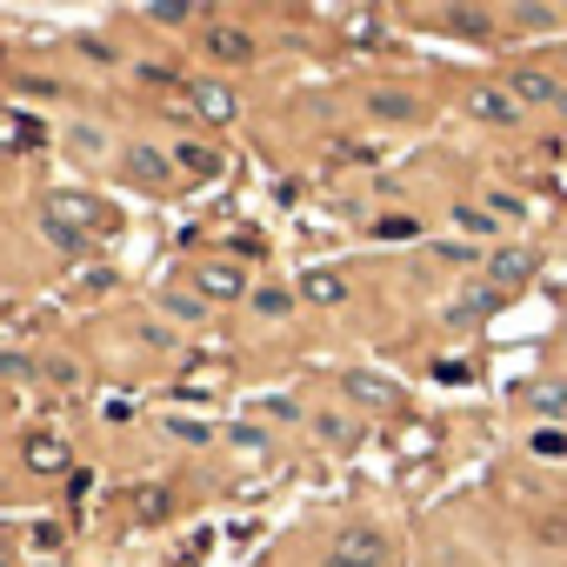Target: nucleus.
<instances>
[{
	"mask_svg": "<svg viewBox=\"0 0 567 567\" xmlns=\"http://www.w3.org/2000/svg\"><path fill=\"white\" fill-rule=\"evenodd\" d=\"M328 560H334V567H381V560H388V540H381V527H348Z\"/></svg>",
	"mask_w": 567,
	"mask_h": 567,
	"instance_id": "nucleus-1",
	"label": "nucleus"
},
{
	"mask_svg": "<svg viewBox=\"0 0 567 567\" xmlns=\"http://www.w3.org/2000/svg\"><path fill=\"white\" fill-rule=\"evenodd\" d=\"M507 94H514L520 107H554V114H567V87H554V74H540V68H520V74L507 81Z\"/></svg>",
	"mask_w": 567,
	"mask_h": 567,
	"instance_id": "nucleus-2",
	"label": "nucleus"
},
{
	"mask_svg": "<svg viewBox=\"0 0 567 567\" xmlns=\"http://www.w3.org/2000/svg\"><path fill=\"white\" fill-rule=\"evenodd\" d=\"M194 295L200 301H240L247 295V274L227 267V260H207V267H194Z\"/></svg>",
	"mask_w": 567,
	"mask_h": 567,
	"instance_id": "nucleus-3",
	"label": "nucleus"
},
{
	"mask_svg": "<svg viewBox=\"0 0 567 567\" xmlns=\"http://www.w3.org/2000/svg\"><path fill=\"white\" fill-rule=\"evenodd\" d=\"M41 220H54V227H94V220H107L101 214V200L94 194H48V207H41Z\"/></svg>",
	"mask_w": 567,
	"mask_h": 567,
	"instance_id": "nucleus-4",
	"label": "nucleus"
},
{
	"mask_svg": "<svg viewBox=\"0 0 567 567\" xmlns=\"http://www.w3.org/2000/svg\"><path fill=\"white\" fill-rule=\"evenodd\" d=\"M527 274H534V247H494L487 254V288L507 295V288H520Z\"/></svg>",
	"mask_w": 567,
	"mask_h": 567,
	"instance_id": "nucleus-5",
	"label": "nucleus"
},
{
	"mask_svg": "<svg viewBox=\"0 0 567 567\" xmlns=\"http://www.w3.org/2000/svg\"><path fill=\"white\" fill-rule=\"evenodd\" d=\"M21 454H28V467H34L41 481H61V474L74 467V454H68L54 434H28V447H21Z\"/></svg>",
	"mask_w": 567,
	"mask_h": 567,
	"instance_id": "nucleus-6",
	"label": "nucleus"
},
{
	"mask_svg": "<svg viewBox=\"0 0 567 567\" xmlns=\"http://www.w3.org/2000/svg\"><path fill=\"white\" fill-rule=\"evenodd\" d=\"M348 401H361V408H401V388L388 381V374H348Z\"/></svg>",
	"mask_w": 567,
	"mask_h": 567,
	"instance_id": "nucleus-7",
	"label": "nucleus"
},
{
	"mask_svg": "<svg viewBox=\"0 0 567 567\" xmlns=\"http://www.w3.org/2000/svg\"><path fill=\"white\" fill-rule=\"evenodd\" d=\"M200 41H207V54H214V61H227V68H240V61H254V41H247L240 28H227V21H220V28H207Z\"/></svg>",
	"mask_w": 567,
	"mask_h": 567,
	"instance_id": "nucleus-8",
	"label": "nucleus"
},
{
	"mask_svg": "<svg viewBox=\"0 0 567 567\" xmlns=\"http://www.w3.org/2000/svg\"><path fill=\"white\" fill-rule=\"evenodd\" d=\"M301 301H315V308H341V301H348V280L328 274V267H315V274L301 280Z\"/></svg>",
	"mask_w": 567,
	"mask_h": 567,
	"instance_id": "nucleus-9",
	"label": "nucleus"
},
{
	"mask_svg": "<svg viewBox=\"0 0 567 567\" xmlns=\"http://www.w3.org/2000/svg\"><path fill=\"white\" fill-rule=\"evenodd\" d=\"M194 114H200V121H234V114H240V101H234V87L200 81V87H194Z\"/></svg>",
	"mask_w": 567,
	"mask_h": 567,
	"instance_id": "nucleus-10",
	"label": "nucleus"
},
{
	"mask_svg": "<svg viewBox=\"0 0 567 567\" xmlns=\"http://www.w3.org/2000/svg\"><path fill=\"white\" fill-rule=\"evenodd\" d=\"M474 114L494 121V127H507V121H520V101H514L507 87H481V94H474Z\"/></svg>",
	"mask_w": 567,
	"mask_h": 567,
	"instance_id": "nucleus-11",
	"label": "nucleus"
},
{
	"mask_svg": "<svg viewBox=\"0 0 567 567\" xmlns=\"http://www.w3.org/2000/svg\"><path fill=\"white\" fill-rule=\"evenodd\" d=\"M441 21H447L461 41H487V34H494V14H487V8H447Z\"/></svg>",
	"mask_w": 567,
	"mask_h": 567,
	"instance_id": "nucleus-12",
	"label": "nucleus"
},
{
	"mask_svg": "<svg viewBox=\"0 0 567 567\" xmlns=\"http://www.w3.org/2000/svg\"><path fill=\"white\" fill-rule=\"evenodd\" d=\"M174 167H181V174H200V181H207V174L220 167V154H214V147H200V141H181V147H174Z\"/></svg>",
	"mask_w": 567,
	"mask_h": 567,
	"instance_id": "nucleus-13",
	"label": "nucleus"
},
{
	"mask_svg": "<svg viewBox=\"0 0 567 567\" xmlns=\"http://www.w3.org/2000/svg\"><path fill=\"white\" fill-rule=\"evenodd\" d=\"M127 174H134V181H167V154L134 147V154H127Z\"/></svg>",
	"mask_w": 567,
	"mask_h": 567,
	"instance_id": "nucleus-14",
	"label": "nucleus"
},
{
	"mask_svg": "<svg viewBox=\"0 0 567 567\" xmlns=\"http://www.w3.org/2000/svg\"><path fill=\"white\" fill-rule=\"evenodd\" d=\"M134 514H141V520H167V487H161V481L134 487Z\"/></svg>",
	"mask_w": 567,
	"mask_h": 567,
	"instance_id": "nucleus-15",
	"label": "nucleus"
},
{
	"mask_svg": "<svg viewBox=\"0 0 567 567\" xmlns=\"http://www.w3.org/2000/svg\"><path fill=\"white\" fill-rule=\"evenodd\" d=\"M368 107H374L381 121H408V114H414V94H368Z\"/></svg>",
	"mask_w": 567,
	"mask_h": 567,
	"instance_id": "nucleus-16",
	"label": "nucleus"
},
{
	"mask_svg": "<svg viewBox=\"0 0 567 567\" xmlns=\"http://www.w3.org/2000/svg\"><path fill=\"white\" fill-rule=\"evenodd\" d=\"M527 447H534L540 461H567V434H560V427H534V441H527Z\"/></svg>",
	"mask_w": 567,
	"mask_h": 567,
	"instance_id": "nucleus-17",
	"label": "nucleus"
},
{
	"mask_svg": "<svg viewBox=\"0 0 567 567\" xmlns=\"http://www.w3.org/2000/svg\"><path fill=\"white\" fill-rule=\"evenodd\" d=\"M288 308H295V295H280V288H260L254 295V315H267V321H280Z\"/></svg>",
	"mask_w": 567,
	"mask_h": 567,
	"instance_id": "nucleus-18",
	"label": "nucleus"
},
{
	"mask_svg": "<svg viewBox=\"0 0 567 567\" xmlns=\"http://www.w3.org/2000/svg\"><path fill=\"white\" fill-rule=\"evenodd\" d=\"M454 220H461L467 234H494V214H487V207H474V200H461V207H454Z\"/></svg>",
	"mask_w": 567,
	"mask_h": 567,
	"instance_id": "nucleus-19",
	"label": "nucleus"
},
{
	"mask_svg": "<svg viewBox=\"0 0 567 567\" xmlns=\"http://www.w3.org/2000/svg\"><path fill=\"white\" fill-rule=\"evenodd\" d=\"M220 381H227V368H200V374L187 368V374H181V388H187V394H214Z\"/></svg>",
	"mask_w": 567,
	"mask_h": 567,
	"instance_id": "nucleus-20",
	"label": "nucleus"
},
{
	"mask_svg": "<svg viewBox=\"0 0 567 567\" xmlns=\"http://www.w3.org/2000/svg\"><path fill=\"white\" fill-rule=\"evenodd\" d=\"M374 234H381V240H414L421 227H414L408 214H388V220H374Z\"/></svg>",
	"mask_w": 567,
	"mask_h": 567,
	"instance_id": "nucleus-21",
	"label": "nucleus"
},
{
	"mask_svg": "<svg viewBox=\"0 0 567 567\" xmlns=\"http://www.w3.org/2000/svg\"><path fill=\"white\" fill-rule=\"evenodd\" d=\"M48 227V240L61 247V254H87V234H74V227H54V220H41Z\"/></svg>",
	"mask_w": 567,
	"mask_h": 567,
	"instance_id": "nucleus-22",
	"label": "nucleus"
},
{
	"mask_svg": "<svg viewBox=\"0 0 567 567\" xmlns=\"http://www.w3.org/2000/svg\"><path fill=\"white\" fill-rule=\"evenodd\" d=\"M147 21H161V28H181V21H194V8H181V0H161V8H147Z\"/></svg>",
	"mask_w": 567,
	"mask_h": 567,
	"instance_id": "nucleus-23",
	"label": "nucleus"
},
{
	"mask_svg": "<svg viewBox=\"0 0 567 567\" xmlns=\"http://www.w3.org/2000/svg\"><path fill=\"white\" fill-rule=\"evenodd\" d=\"M514 21H520V28H554V8H534V0H520Z\"/></svg>",
	"mask_w": 567,
	"mask_h": 567,
	"instance_id": "nucleus-24",
	"label": "nucleus"
},
{
	"mask_svg": "<svg viewBox=\"0 0 567 567\" xmlns=\"http://www.w3.org/2000/svg\"><path fill=\"white\" fill-rule=\"evenodd\" d=\"M487 214H507V220H520V214H527V200H520V194H487Z\"/></svg>",
	"mask_w": 567,
	"mask_h": 567,
	"instance_id": "nucleus-25",
	"label": "nucleus"
},
{
	"mask_svg": "<svg viewBox=\"0 0 567 567\" xmlns=\"http://www.w3.org/2000/svg\"><path fill=\"white\" fill-rule=\"evenodd\" d=\"M28 374H34L28 354H0V381H28Z\"/></svg>",
	"mask_w": 567,
	"mask_h": 567,
	"instance_id": "nucleus-26",
	"label": "nucleus"
},
{
	"mask_svg": "<svg viewBox=\"0 0 567 567\" xmlns=\"http://www.w3.org/2000/svg\"><path fill=\"white\" fill-rule=\"evenodd\" d=\"M315 434H321V441H348V421H341V414H321Z\"/></svg>",
	"mask_w": 567,
	"mask_h": 567,
	"instance_id": "nucleus-27",
	"label": "nucleus"
},
{
	"mask_svg": "<svg viewBox=\"0 0 567 567\" xmlns=\"http://www.w3.org/2000/svg\"><path fill=\"white\" fill-rule=\"evenodd\" d=\"M474 254H481V247H467V240H447V247H441V260H454V267H467Z\"/></svg>",
	"mask_w": 567,
	"mask_h": 567,
	"instance_id": "nucleus-28",
	"label": "nucleus"
},
{
	"mask_svg": "<svg viewBox=\"0 0 567 567\" xmlns=\"http://www.w3.org/2000/svg\"><path fill=\"white\" fill-rule=\"evenodd\" d=\"M560 401H567L560 388H534V408H540V414H560Z\"/></svg>",
	"mask_w": 567,
	"mask_h": 567,
	"instance_id": "nucleus-29",
	"label": "nucleus"
},
{
	"mask_svg": "<svg viewBox=\"0 0 567 567\" xmlns=\"http://www.w3.org/2000/svg\"><path fill=\"white\" fill-rule=\"evenodd\" d=\"M167 427H174V441H194V447L207 441V427H200V421H167Z\"/></svg>",
	"mask_w": 567,
	"mask_h": 567,
	"instance_id": "nucleus-30",
	"label": "nucleus"
},
{
	"mask_svg": "<svg viewBox=\"0 0 567 567\" xmlns=\"http://www.w3.org/2000/svg\"><path fill=\"white\" fill-rule=\"evenodd\" d=\"M234 447H240V454H260L267 441H260V427H234Z\"/></svg>",
	"mask_w": 567,
	"mask_h": 567,
	"instance_id": "nucleus-31",
	"label": "nucleus"
},
{
	"mask_svg": "<svg viewBox=\"0 0 567 567\" xmlns=\"http://www.w3.org/2000/svg\"><path fill=\"white\" fill-rule=\"evenodd\" d=\"M167 315H181V321H200V301H187V295H174V301H167Z\"/></svg>",
	"mask_w": 567,
	"mask_h": 567,
	"instance_id": "nucleus-32",
	"label": "nucleus"
},
{
	"mask_svg": "<svg viewBox=\"0 0 567 567\" xmlns=\"http://www.w3.org/2000/svg\"><path fill=\"white\" fill-rule=\"evenodd\" d=\"M0 567H14V560H8V547H0Z\"/></svg>",
	"mask_w": 567,
	"mask_h": 567,
	"instance_id": "nucleus-33",
	"label": "nucleus"
},
{
	"mask_svg": "<svg viewBox=\"0 0 567 567\" xmlns=\"http://www.w3.org/2000/svg\"><path fill=\"white\" fill-rule=\"evenodd\" d=\"M328 567H334V560H328Z\"/></svg>",
	"mask_w": 567,
	"mask_h": 567,
	"instance_id": "nucleus-34",
	"label": "nucleus"
}]
</instances>
